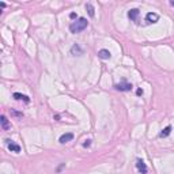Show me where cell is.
I'll return each instance as SVG.
<instances>
[{
    "instance_id": "277c9868",
    "label": "cell",
    "mask_w": 174,
    "mask_h": 174,
    "mask_svg": "<svg viewBox=\"0 0 174 174\" xmlns=\"http://www.w3.org/2000/svg\"><path fill=\"white\" fill-rule=\"evenodd\" d=\"M158 21H159V15H158L157 12H148V14L145 15V22H147L148 25L150 23H157Z\"/></svg>"
},
{
    "instance_id": "ba28073f",
    "label": "cell",
    "mask_w": 174,
    "mask_h": 174,
    "mask_svg": "<svg viewBox=\"0 0 174 174\" xmlns=\"http://www.w3.org/2000/svg\"><path fill=\"white\" fill-rule=\"evenodd\" d=\"M0 124H2V128L3 131H8V129L11 128V122L7 120V117H6L4 114H3L2 117H0Z\"/></svg>"
},
{
    "instance_id": "7c38bea8",
    "label": "cell",
    "mask_w": 174,
    "mask_h": 174,
    "mask_svg": "<svg viewBox=\"0 0 174 174\" xmlns=\"http://www.w3.org/2000/svg\"><path fill=\"white\" fill-rule=\"evenodd\" d=\"M170 132H172V126L167 125L164 129H162V132L159 133V136H160V137H166V136H169V135H170Z\"/></svg>"
},
{
    "instance_id": "52a82bcc",
    "label": "cell",
    "mask_w": 174,
    "mask_h": 174,
    "mask_svg": "<svg viewBox=\"0 0 174 174\" xmlns=\"http://www.w3.org/2000/svg\"><path fill=\"white\" fill-rule=\"evenodd\" d=\"M83 53H84V50L82 49L78 44H74V45H72V48H71V55L72 56H82Z\"/></svg>"
},
{
    "instance_id": "7a4b0ae2",
    "label": "cell",
    "mask_w": 174,
    "mask_h": 174,
    "mask_svg": "<svg viewBox=\"0 0 174 174\" xmlns=\"http://www.w3.org/2000/svg\"><path fill=\"white\" fill-rule=\"evenodd\" d=\"M114 88L117 91H131L132 90V84L128 82H122V83H117Z\"/></svg>"
},
{
    "instance_id": "9c48e42d",
    "label": "cell",
    "mask_w": 174,
    "mask_h": 174,
    "mask_svg": "<svg viewBox=\"0 0 174 174\" xmlns=\"http://www.w3.org/2000/svg\"><path fill=\"white\" fill-rule=\"evenodd\" d=\"M72 139H74V133H71V132H68V133H64V135H61L60 136V139H59V141L61 144H65V143H68V141H71Z\"/></svg>"
},
{
    "instance_id": "30bf717a",
    "label": "cell",
    "mask_w": 174,
    "mask_h": 174,
    "mask_svg": "<svg viewBox=\"0 0 174 174\" xmlns=\"http://www.w3.org/2000/svg\"><path fill=\"white\" fill-rule=\"evenodd\" d=\"M12 97H14L17 101H23V102H26V103H29V102H30V98L27 97V95H25V94L14 93V95H12Z\"/></svg>"
},
{
    "instance_id": "5bb4252c",
    "label": "cell",
    "mask_w": 174,
    "mask_h": 174,
    "mask_svg": "<svg viewBox=\"0 0 174 174\" xmlns=\"http://www.w3.org/2000/svg\"><path fill=\"white\" fill-rule=\"evenodd\" d=\"M90 145H91V140H84V143H83V147L84 148L90 147Z\"/></svg>"
},
{
    "instance_id": "e0dca14e",
    "label": "cell",
    "mask_w": 174,
    "mask_h": 174,
    "mask_svg": "<svg viewBox=\"0 0 174 174\" xmlns=\"http://www.w3.org/2000/svg\"><path fill=\"white\" fill-rule=\"evenodd\" d=\"M76 17H78V15L75 14V12H71V14H69V18H72V19H75Z\"/></svg>"
},
{
    "instance_id": "5b68a950",
    "label": "cell",
    "mask_w": 174,
    "mask_h": 174,
    "mask_svg": "<svg viewBox=\"0 0 174 174\" xmlns=\"http://www.w3.org/2000/svg\"><path fill=\"white\" fill-rule=\"evenodd\" d=\"M139 15H140V11H139V8H132V10L128 11V18H129L131 21H133V22H137Z\"/></svg>"
},
{
    "instance_id": "4fadbf2b",
    "label": "cell",
    "mask_w": 174,
    "mask_h": 174,
    "mask_svg": "<svg viewBox=\"0 0 174 174\" xmlns=\"http://www.w3.org/2000/svg\"><path fill=\"white\" fill-rule=\"evenodd\" d=\"M86 10L88 11V15H90L91 18L95 15V10H94V7H93V4H91V3H87V4H86Z\"/></svg>"
},
{
    "instance_id": "6da1fadb",
    "label": "cell",
    "mask_w": 174,
    "mask_h": 174,
    "mask_svg": "<svg viewBox=\"0 0 174 174\" xmlns=\"http://www.w3.org/2000/svg\"><path fill=\"white\" fill-rule=\"evenodd\" d=\"M88 22L86 18H78L75 22H72L71 25H69V31H71L72 34H78V33H82L84 29L87 27Z\"/></svg>"
},
{
    "instance_id": "3957f363",
    "label": "cell",
    "mask_w": 174,
    "mask_h": 174,
    "mask_svg": "<svg viewBox=\"0 0 174 174\" xmlns=\"http://www.w3.org/2000/svg\"><path fill=\"white\" fill-rule=\"evenodd\" d=\"M6 144H7L8 150L12 151V153H21V145H18L17 143H14V141L10 140V139H7V140H6Z\"/></svg>"
},
{
    "instance_id": "ac0fdd59",
    "label": "cell",
    "mask_w": 174,
    "mask_h": 174,
    "mask_svg": "<svg viewBox=\"0 0 174 174\" xmlns=\"http://www.w3.org/2000/svg\"><path fill=\"white\" fill-rule=\"evenodd\" d=\"M170 6H172V7H174V0H170Z\"/></svg>"
},
{
    "instance_id": "8992f818",
    "label": "cell",
    "mask_w": 174,
    "mask_h": 174,
    "mask_svg": "<svg viewBox=\"0 0 174 174\" xmlns=\"http://www.w3.org/2000/svg\"><path fill=\"white\" fill-rule=\"evenodd\" d=\"M136 167H137L139 173H141V174H147V172H148L147 166H145V163H144L141 159H137V160H136Z\"/></svg>"
},
{
    "instance_id": "9a60e30c",
    "label": "cell",
    "mask_w": 174,
    "mask_h": 174,
    "mask_svg": "<svg viewBox=\"0 0 174 174\" xmlns=\"http://www.w3.org/2000/svg\"><path fill=\"white\" fill-rule=\"evenodd\" d=\"M11 114L18 116V117H22V116H23V114H22V113H19V112H15V110H12V112H11Z\"/></svg>"
},
{
    "instance_id": "8fae6325",
    "label": "cell",
    "mask_w": 174,
    "mask_h": 174,
    "mask_svg": "<svg viewBox=\"0 0 174 174\" xmlns=\"http://www.w3.org/2000/svg\"><path fill=\"white\" fill-rule=\"evenodd\" d=\"M98 56H99L101 59H103V60H109L110 57H112V53H110L107 49H101L99 52H98Z\"/></svg>"
},
{
    "instance_id": "2e32d148",
    "label": "cell",
    "mask_w": 174,
    "mask_h": 174,
    "mask_svg": "<svg viewBox=\"0 0 174 174\" xmlns=\"http://www.w3.org/2000/svg\"><path fill=\"white\" fill-rule=\"evenodd\" d=\"M136 94H137V95H143V88H137V90H136Z\"/></svg>"
}]
</instances>
